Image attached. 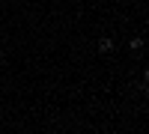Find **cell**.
Here are the masks:
<instances>
[{
	"instance_id": "obj_1",
	"label": "cell",
	"mask_w": 149,
	"mask_h": 134,
	"mask_svg": "<svg viewBox=\"0 0 149 134\" xmlns=\"http://www.w3.org/2000/svg\"><path fill=\"white\" fill-rule=\"evenodd\" d=\"M98 51H102V54H110V51H113V39H107V36H104V39L98 42Z\"/></svg>"
},
{
	"instance_id": "obj_2",
	"label": "cell",
	"mask_w": 149,
	"mask_h": 134,
	"mask_svg": "<svg viewBox=\"0 0 149 134\" xmlns=\"http://www.w3.org/2000/svg\"><path fill=\"white\" fill-rule=\"evenodd\" d=\"M131 48H134V51H140V48H143V39H140V36H134V39H131Z\"/></svg>"
}]
</instances>
